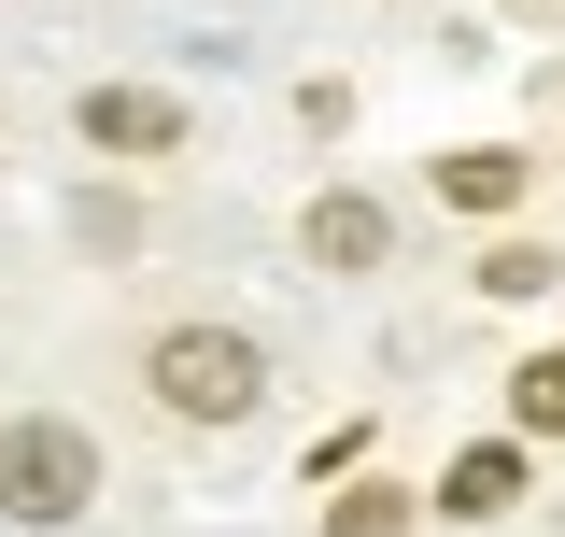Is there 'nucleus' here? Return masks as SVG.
<instances>
[{
    "label": "nucleus",
    "instance_id": "f257e3e1",
    "mask_svg": "<svg viewBox=\"0 0 565 537\" xmlns=\"http://www.w3.org/2000/svg\"><path fill=\"white\" fill-rule=\"evenodd\" d=\"M141 382H156V410H184V424H241V410L269 397V354L241 326H170L141 354Z\"/></svg>",
    "mask_w": 565,
    "mask_h": 537
},
{
    "label": "nucleus",
    "instance_id": "f03ea898",
    "mask_svg": "<svg viewBox=\"0 0 565 537\" xmlns=\"http://www.w3.org/2000/svg\"><path fill=\"white\" fill-rule=\"evenodd\" d=\"M85 495H99V439L85 424H57V410L0 424V509L14 524H85Z\"/></svg>",
    "mask_w": 565,
    "mask_h": 537
},
{
    "label": "nucleus",
    "instance_id": "7ed1b4c3",
    "mask_svg": "<svg viewBox=\"0 0 565 537\" xmlns=\"http://www.w3.org/2000/svg\"><path fill=\"white\" fill-rule=\"evenodd\" d=\"M85 141H99V156H170L184 114H170L156 85H85Z\"/></svg>",
    "mask_w": 565,
    "mask_h": 537
},
{
    "label": "nucleus",
    "instance_id": "20e7f679",
    "mask_svg": "<svg viewBox=\"0 0 565 537\" xmlns=\"http://www.w3.org/2000/svg\"><path fill=\"white\" fill-rule=\"evenodd\" d=\"M438 509H452V524L523 509V439H467V453H452V481H438Z\"/></svg>",
    "mask_w": 565,
    "mask_h": 537
},
{
    "label": "nucleus",
    "instance_id": "39448f33",
    "mask_svg": "<svg viewBox=\"0 0 565 537\" xmlns=\"http://www.w3.org/2000/svg\"><path fill=\"white\" fill-rule=\"evenodd\" d=\"M382 255H396V212L382 199H353V185L311 199V268H382Z\"/></svg>",
    "mask_w": 565,
    "mask_h": 537
},
{
    "label": "nucleus",
    "instance_id": "423d86ee",
    "mask_svg": "<svg viewBox=\"0 0 565 537\" xmlns=\"http://www.w3.org/2000/svg\"><path fill=\"white\" fill-rule=\"evenodd\" d=\"M438 199H452V212H509V199H523V156H481V141L438 156Z\"/></svg>",
    "mask_w": 565,
    "mask_h": 537
},
{
    "label": "nucleus",
    "instance_id": "0eeeda50",
    "mask_svg": "<svg viewBox=\"0 0 565 537\" xmlns=\"http://www.w3.org/2000/svg\"><path fill=\"white\" fill-rule=\"evenodd\" d=\"M509 424L523 439H565V354H523L509 368Z\"/></svg>",
    "mask_w": 565,
    "mask_h": 537
},
{
    "label": "nucleus",
    "instance_id": "6e6552de",
    "mask_svg": "<svg viewBox=\"0 0 565 537\" xmlns=\"http://www.w3.org/2000/svg\"><path fill=\"white\" fill-rule=\"evenodd\" d=\"M71 241H85V255H128V241H141V212L114 199V185H85V199H71Z\"/></svg>",
    "mask_w": 565,
    "mask_h": 537
},
{
    "label": "nucleus",
    "instance_id": "1a4fd4ad",
    "mask_svg": "<svg viewBox=\"0 0 565 537\" xmlns=\"http://www.w3.org/2000/svg\"><path fill=\"white\" fill-rule=\"evenodd\" d=\"M481 283H494V297H537V283H552V255H537V241H494Z\"/></svg>",
    "mask_w": 565,
    "mask_h": 537
},
{
    "label": "nucleus",
    "instance_id": "9d476101",
    "mask_svg": "<svg viewBox=\"0 0 565 537\" xmlns=\"http://www.w3.org/2000/svg\"><path fill=\"white\" fill-rule=\"evenodd\" d=\"M326 537H396V495H340V524Z\"/></svg>",
    "mask_w": 565,
    "mask_h": 537
}]
</instances>
